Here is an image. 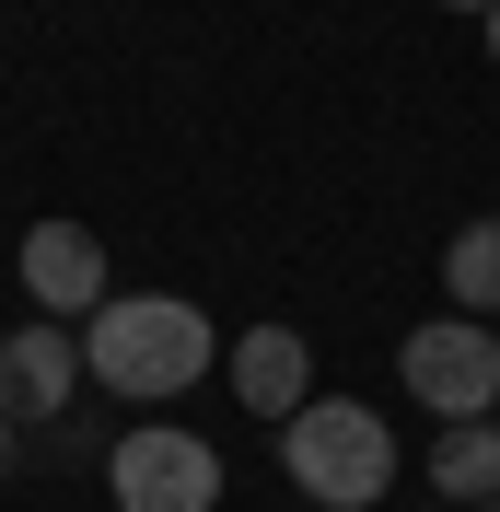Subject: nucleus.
<instances>
[{"mask_svg": "<svg viewBox=\"0 0 500 512\" xmlns=\"http://www.w3.org/2000/svg\"><path fill=\"white\" fill-rule=\"evenodd\" d=\"M221 361V326L198 315L187 291H105L82 315V373L128 408H175L198 373Z\"/></svg>", "mask_w": 500, "mask_h": 512, "instance_id": "obj_1", "label": "nucleus"}, {"mask_svg": "<svg viewBox=\"0 0 500 512\" xmlns=\"http://www.w3.org/2000/svg\"><path fill=\"white\" fill-rule=\"evenodd\" d=\"M280 478L303 489L314 512H373L396 489V431H384L361 396H314V408L280 419Z\"/></svg>", "mask_w": 500, "mask_h": 512, "instance_id": "obj_2", "label": "nucleus"}, {"mask_svg": "<svg viewBox=\"0 0 500 512\" xmlns=\"http://www.w3.org/2000/svg\"><path fill=\"white\" fill-rule=\"evenodd\" d=\"M105 501L117 512H221V454L198 443L187 419H140L105 454Z\"/></svg>", "mask_w": 500, "mask_h": 512, "instance_id": "obj_3", "label": "nucleus"}, {"mask_svg": "<svg viewBox=\"0 0 500 512\" xmlns=\"http://www.w3.org/2000/svg\"><path fill=\"white\" fill-rule=\"evenodd\" d=\"M407 396L454 431V419H500V338L477 315H431V326H407V350H396Z\"/></svg>", "mask_w": 500, "mask_h": 512, "instance_id": "obj_4", "label": "nucleus"}, {"mask_svg": "<svg viewBox=\"0 0 500 512\" xmlns=\"http://www.w3.org/2000/svg\"><path fill=\"white\" fill-rule=\"evenodd\" d=\"M70 396H82V326H59V315L12 326L0 338V419L24 431V419H59Z\"/></svg>", "mask_w": 500, "mask_h": 512, "instance_id": "obj_5", "label": "nucleus"}, {"mask_svg": "<svg viewBox=\"0 0 500 512\" xmlns=\"http://www.w3.org/2000/svg\"><path fill=\"white\" fill-rule=\"evenodd\" d=\"M24 291H35V315H59V326H82L105 303V245H94V222H35L24 233Z\"/></svg>", "mask_w": 500, "mask_h": 512, "instance_id": "obj_6", "label": "nucleus"}, {"mask_svg": "<svg viewBox=\"0 0 500 512\" xmlns=\"http://www.w3.org/2000/svg\"><path fill=\"white\" fill-rule=\"evenodd\" d=\"M221 373H233V396H245V408L268 419V431H280L291 408H314V350L291 338L280 315H268V326H245V338L221 350Z\"/></svg>", "mask_w": 500, "mask_h": 512, "instance_id": "obj_7", "label": "nucleus"}, {"mask_svg": "<svg viewBox=\"0 0 500 512\" xmlns=\"http://www.w3.org/2000/svg\"><path fill=\"white\" fill-rule=\"evenodd\" d=\"M431 489L442 501H477V512L500 501V419H454V431H442L431 443Z\"/></svg>", "mask_w": 500, "mask_h": 512, "instance_id": "obj_8", "label": "nucleus"}, {"mask_svg": "<svg viewBox=\"0 0 500 512\" xmlns=\"http://www.w3.org/2000/svg\"><path fill=\"white\" fill-rule=\"evenodd\" d=\"M442 291H454V315H477V326L500 315V210L442 245Z\"/></svg>", "mask_w": 500, "mask_h": 512, "instance_id": "obj_9", "label": "nucleus"}, {"mask_svg": "<svg viewBox=\"0 0 500 512\" xmlns=\"http://www.w3.org/2000/svg\"><path fill=\"white\" fill-rule=\"evenodd\" d=\"M477 35H489V59H500V0H489V24H477Z\"/></svg>", "mask_w": 500, "mask_h": 512, "instance_id": "obj_10", "label": "nucleus"}, {"mask_svg": "<svg viewBox=\"0 0 500 512\" xmlns=\"http://www.w3.org/2000/svg\"><path fill=\"white\" fill-rule=\"evenodd\" d=\"M442 12H477V24H489V0H442Z\"/></svg>", "mask_w": 500, "mask_h": 512, "instance_id": "obj_11", "label": "nucleus"}, {"mask_svg": "<svg viewBox=\"0 0 500 512\" xmlns=\"http://www.w3.org/2000/svg\"><path fill=\"white\" fill-rule=\"evenodd\" d=\"M0 478H12V419H0Z\"/></svg>", "mask_w": 500, "mask_h": 512, "instance_id": "obj_12", "label": "nucleus"}, {"mask_svg": "<svg viewBox=\"0 0 500 512\" xmlns=\"http://www.w3.org/2000/svg\"><path fill=\"white\" fill-rule=\"evenodd\" d=\"M489 512H500V501H489Z\"/></svg>", "mask_w": 500, "mask_h": 512, "instance_id": "obj_13", "label": "nucleus"}]
</instances>
